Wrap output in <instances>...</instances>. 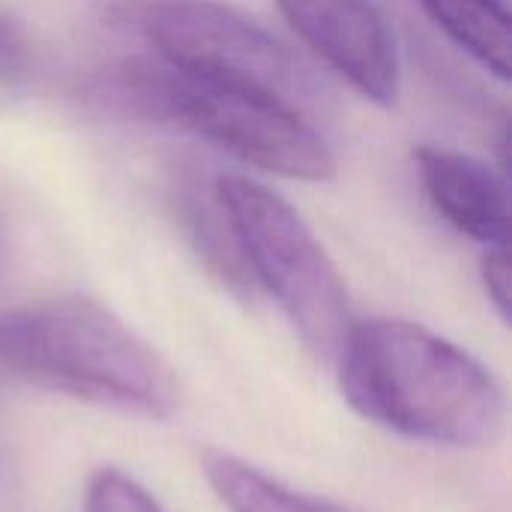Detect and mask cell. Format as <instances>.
Here are the masks:
<instances>
[{
  "mask_svg": "<svg viewBox=\"0 0 512 512\" xmlns=\"http://www.w3.org/2000/svg\"><path fill=\"white\" fill-rule=\"evenodd\" d=\"M420 6L486 72L510 81L512 21L501 0H420Z\"/></svg>",
  "mask_w": 512,
  "mask_h": 512,
  "instance_id": "cell-9",
  "label": "cell"
},
{
  "mask_svg": "<svg viewBox=\"0 0 512 512\" xmlns=\"http://www.w3.org/2000/svg\"><path fill=\"white\" fill-rule=\"evenodd\" d=\"M0 378L99 408L165 420L180 387L165 357L90 297L0 309Z\"/></svg>",
  "mask_w": 512,
  "mask_h": 512,
  "instance_id": "cell-2",
  "label": "cell"
},
{
  "mask_svg": "<svg viewBox=\"0 0 512 512\" xmlns=\"http://www.w3.org/2000/svg\"><path fill=\"white\" fill-rule=\"evenodd\" d=\"M30 66V39L18 21L0 12V84H12Z\"/></svg>",
  "mask_w": 512,
  "mask_h": 512,
  "instance_id": "cell-12",
  "label": "cell"
},
{
  "mask_svg": "<svg viewBox=\"0 0 512 512\" xmlns=\"http://www.w3.org/2000/svg\"><path fill=\"white\" fill-rule=\"evenodd\" d=\"M84 512H165V507L129 474L99 468L87 483Z\"/></svg>",
  "mask_w": 512,
  "mask_h": 512,
  "instance_id": "cell-11",
  "label": "cell"
},
{
  "mask_svg": "<svg viewBox=\"0 0 512 512\" xmlns=\"http://www.w3.org/2000/svg\"><path fill=\"white\" fill-rule=\"evenodd\" d=\"M294 33L360 96L393 105L402 84L393 30L372 0H276Z\"/></svg>",
  "mask_w": 512,
  "mask_h": 512,
  "instance_id": "cell-6",
  "label": "cell"
},
{
  "mask_svg": "<svg viewBox=\"0 0 512 512\" xmlns=\"http://www.w3.org/2000/svg\"><path fill=\"white\" fill-rule=\"evenodd\" d=\"M333 366L345 402L402 438L474 450L504 435L507 396L492 369L420 324L354 321Z\"/></svg>",
  "mask_w": 512,
  "mask_h": 512,
  "instance_id": "cell-1",
  "label": "cell"
},
{
  "mask_svg": "<svg viewBox=\"0 0 512 512\" xmlns=\"http://www.w3.org/2000/svg\"><path fill=\"white\" fill-rule=\"evenodd\" d=\"M414 159L429 201L456 231L492 249L507 246L510 198L501 174L486 162L447 147H420L414 150Z\"/></svg>",
  "mask_w": 512,
  "mask_h": 512,
  "instance_id": "cell-7",
  "label": "cell"
},
{
  "mask_svg": "<svg viewBox=\"0 0 512 512\" xmlns=\"http://www.w3.org/2000/svg\"><path fill=\"white\" fill-rule=\"evenodd\" d=\"M114 87L138 114L177 123L252 168L306 183L336 174L327 141L303 111L264 90L195 75L162 57L123 63Z\"/></svg>",
  "mask_w": 512,
  "mask_h": 512,
  "instance_id": "cell-3",
  "label": "cell"
},
{
  "mask_svg": "<svg viewBox=\"0 0 512 512\" xmlns=\"http://www.w3.org/2000/svg\"><path fill=\"white\" fill-rule=\"evenodd\" d=\"M180 219L183 228L198 249V255L207 261V267L240 297H255L258 288L249 276V267L243 261V252L237 246V237L231 231V222L216 198V189H204L201 195L198 186L180 189Z\"/></svg>",
  "mask_w": 512,
  "mask_h": 512,
  "instance_id": "cell-10",
  "label": "cell"
},
{
  "mask_svg": "<svg viewBox=\"0 0 512 512\" xmlns=\"http://www.w3.org/2000/svg\"><path fill=\"white\" fill-rule=\"evenodd\" d=\"M213 189L255 288L270 294L303 345L333 366L354 327V312L345 279L315 231L264 183L225 174Z\"/></svg>",
  "mask_w": 512,
  "mask_h": 512,
  "instance_id": "cell-4",
  "label": "cell"
},
{
  "mask_svg": "<svg viewBox=\"0 0 512 512\" xmlns=\"http://www.w3.org/2000/svg\"><path fill=\"white\" fill-rule=\"evenodd\" d=\"M204 477L213 486L216 498L231 512H348L327 498L300 492L270 477L258 465L222 450L204 453Z\"/></svg>",
  "mask_w": 512,
  "mask_h": 512,
  "instance_id": "cell-8",
  "label": "cell"
},
{
  "mask_svg": "<svg viewBox=\"0 0 512 512\" xmlns=\"http://www.w3.org/2000/svg\"><path fill=\"white\" fill-rule=\"evenodd\" d=\"M480 276H483L486 294H489V300L495 303L498 315H501L504 321H510L512 276H510V255H507V246H495V249L483 258Z\"/></svg>",
  "mask_w": 512,
  "mask_h": 512,
  "instance_id": "cell-13",
  "label": "cell"
},
{
  "mask_svg": "<svg viewBox=\"0 0 512 512\" xmlns=\"http://www.w3.org/2000/svg\"><path fill=\"white\" fill-rule=\"evenodd\" d=\"M114 21L138 30L156 57L207 78L264 90L297 111L315 90L300 60L258 21L219 0H114Z\"/></svg>",
  "mask_w": 512,
  "mask_h": 512,
  "instance_id": "cell-5",
  "label": "cell"
}]
</instances>
